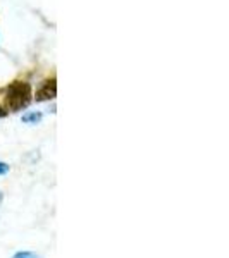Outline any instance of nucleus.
<instances>
[{
	"instance_id": "3",
	"label": "nucleus",
	"mask_w": 229,
	"mask_h": 258,
	"mask_svg": "<svg viewBox=\"0 0 229 258\" xmlns=\"http://www.w3.org/2000/svg\"><path fill=\"white\" fill-rule=\"evenodd\" d=\"M40 120H41L40 112H28V114L23 115V122L24 124H38Z\"/></svg>"
},
{
	"instance_id": "7",
	"label": "nucleus",
	"mask_w": 229,
	"mask_h": 258,
	"mask_svg": "<svg viewBox=\"0 0 229 258\" xmlns=\"http://www.w3.org/2000/svg\"><path fill=\"white\" fill-rule=\"evenodd\" d=\"M2 200H4V195H2V191H0V203H2Z\"/></svg>"
},
{
	"instance_id": "6",
	"label": "nucleus",
	"mask_w": 229,
	"mask_h": 258,
	"mask_svg": "<svg viewBox=\"0 0 229 258\" xmlns=\"http://www.w3.org/2000/svg\"><path fill=\"white\" fill-rule=\"evenodd\" d=\"M4 115H6V110H4L2 107H0V117H4Z\"/></svg>"
},
{
	"instance_id": "4",
	"label": "nucleus",
	"mask_w": 229,
	"mask_h": 258,
	"mask_svg": "<svg viewBox=\"0 0 229 258\" xmlns=\"http://www.w3.org/2000/svg\"><path fill=\"white\" fill-rule=\"evenodd\" d=\"M12 258H38V256H36L33 251H19V253H16Z\"/></svg>"
},
{
	"instance_id": "1",
	"label": "nucleus",
	"mask_w": 229,
	"mask_h": 258,
	"mask_svg": "<svg viewBox=\"0 0 229 258\" xmlns=\"http://www.w3.org/2000/svg\"><path fill=\"white\" fill-rule=\"evenodd\" d=\"M31 86L26 81H14L6 91V107L11 112L26 109L31 102Z\"/></svg>"
},
{
	"instance_id": "2",
	"label": "nucleus",
	"mask_w": 229,
	"mask_h": 258,
	"mask_svg": "<svg viewBox=\"0 0 229 258\" xmlns=\"http://www.w3.org/2000/svg\"><path fill=\"white\" fill-rule=\"evenodd\" d=\"M57 95V83H55V78L52 80H47L43 83V86L36 91V102H47V100H52L55 98Z\"/></svg>"
},
{
	"instance_id": "5",
	"label": "nucleus",
	"mask_w": 229,
	"mask_h": 258,
	"mask_svg": "<svg viewBox=\"0 0 229 258\" xmlns=\"http://www.w3.org/2000/svg\"><path fill=\"white\" fill-rule=\"evenodd\" d=\"M9 170H11L9 164H6V162L0 160V176H6V174L9 172Z\"/></svg>"
}]
</instances>
